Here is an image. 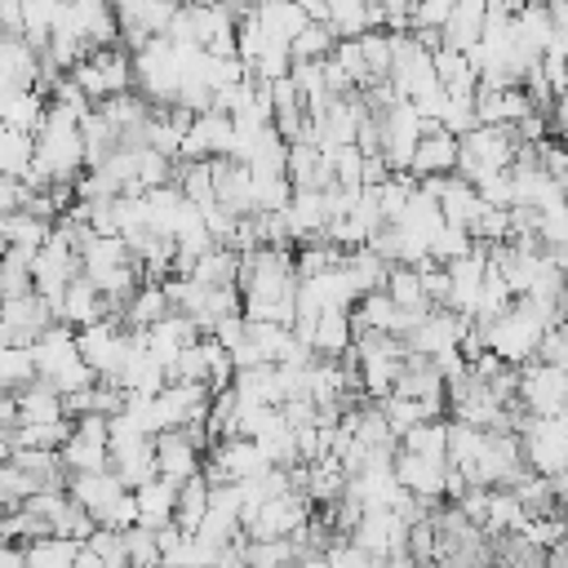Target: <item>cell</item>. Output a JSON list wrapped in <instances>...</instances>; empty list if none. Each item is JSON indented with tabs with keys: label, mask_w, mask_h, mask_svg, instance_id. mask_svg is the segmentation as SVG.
<instances>
[{
	"label": "cell",
	"mask_w": 568,
	"mask_h": 568,
	"mask_svg": "<svg viewBox=\"0 0 568 568\" xmlns=\"http://www.w3.org/2000/svg\"><path fill=\"white\" fill-rule=\"evenodd\" d=\"M519 444H524L528 475L559 479L568 470V413H559V417H524Z\"/></svg>",
	"instance_id": "6da1fadb"
},
{
	"label": "cell",
	"mask_w": 568,
	"mask_h": 568,
	"mask_svg": "<svg viewBox=\"0 0 568 568\" xmlns=\"http://www.w3.org/2000/svg\"><path fill=\"white\" fill-rule=\"evenodd\" d=\"M71 80L84 89V98L98 106L115 93H129L133 89V53L124 44H111V49H93L75 71Z\"/></svg>",
	"instance_id": "7a4b0ae2"
},
{
	"label": "cell",
	"mask_w": 568,
	"mask_h": 568,
	"mask_svg": "<svg viewBox=\"0 0 568 568\" xmlns=\"http://www.w3.org/2000/svg\"><path fill=\"white\" fill-rule=\"evenodd\" d=\"M426 129H430V124H426V120L417 115V106L404 102V98L382 115V160L390 164V173H408V169H413V155H417Z\"/></svg>",
	"instance_id": "3957f363"
},
{
	"label": "cell",
	"mask_w": 568,
	"mask_h": 568,
	"mask_svg": "<svg viewBox=\"0 0 568 568\" xmlns=\"http://www.w3.org/2000/svg\"><path fill=\"white\" fill-rule=\"evenodd\" d=\"M519 408L528 417H559L568 413V373L555 364H524L519 368Z\"/></svg>",
	"instance_id": "277c9868"
},
{
	"label": "cell",
	"mask_w": 568,
	"mask_h": 568,
	"mask_svg": "<svg viewBox=\"0 0 568 568\" xmlns=\"http://www.w3.org/2000/svg\"><path fill=\"white\" fill-rule=\"evenodd\" d=\"M58 457H62V470L67 475H102V470H111V430H106V417H80Z\"/></svg>",
	"instance_id": "5b68a950"
},
{
	"label": "cell",
	"mask_w": 568,
	"mask_h": 568,
	"mask_svg": "<svg viewBox=\"0 0 568 568\" xmlns=\"http://www.w3.org/2000/svg\"><path fill=\"white\" fill-rule=\"evenodd\" d=\"M466 328H470V320L453 315L448 306H435V311H430V315L417 324V333H408V337H404V346H408L413 355L444 359V355H457V351H462Z\"/></svg>",
	"instance_id": "8992f818"
},
{
	"label": "cell",
	"mask_w": 568,
	"mask_h": 568,
	"mask_svg": "<svg viewBox=\"0 0 568 568\" xmlns=\"http://www.w3.org/2000/svg\"><path fill=\"white\" fill-rule=\"evenodd\" d=\"M31 275H36V293H40L49 306H58V302H62V293L71 288V280H80L84 271H80V257H75L58 235H49V244L36 253Z\"/></svg>",
	"instance_id": "52a82bcc"
},
{
	"label": "cell",
	"mask_w": 568,
	"mask_h": 568,
	"mask_svg": "<svg viewBox=\"0 0 568 568\" xmlns=\"http://www.w3.org/2000/svg\"><path fill=\"white\" fill-rule=\"evenodd\" d=\"M351 541L359 550H368L373 559H395V555H408V524L395 515V510H364V519L355 524Z\"/></svg>",
	"instance_id": "ba28073f"
},
{
	"label": "cell",
	"mask_w": 568,
	"mask_h": 568,
	"mask_svg": "<svg viewBox=\"0 0 568 568\" xmlns=\"http://www.w3.org/2000/svg\"><path fill=\"white\" fill-rule=\"evenodd\" d=\"M395 479L408 497H417L422 506L439 510L444 506V488H448V462H426V457H413V453H395Z\"/></svg>",
	"instance_id": "9c48e42d"
},
{
	"label": "cell",
	"mask_w": 568,
	"mask_h": 568,
	"mask_svg": "<svg viewBox=\"0 0 568 568\" xmlns=\"http://www.w3.org/2000/svg\"><path fill=\"white\" fill-rule=\"evenodd\" d=\"M53 324H58V320H53V306H49L40 293L9 297V302H4V333H9L4 346H36Z\"/></svg>",
	"instance_id": "30bf717a"
},
{
	"label": "cell",
	"mask_w": 568,
	"mask_h": 568,
	"mask_svg": "<svg viewBox=\"0 0 568 568\" xmlns=\"http://www.w3.org/2000/svg\"><path fill=\"white\" fill-rule=\"evenodd\" d=\"M235 151V120L222 111H204L195 115L186 142H182V160H222Z\"/></svg>",
	"instance_id": "8fae6325"
},
{
	"label": "cell",
	"mask_w": 568,
	"mask_h": 568,
	"mask_svg": "<svg viewBox=\"0 0 568 568\" xmlns=\"http://www.w3.org/2000/svg\"><path fill=\"white\" fill-rule=\"evenodd\" d=\"M138 342H142V351L151 355V359H160L164 368H173L178 364V355L186 351V346H195L200 342V328L182 315V311H173V315H164L160 324H151L146 333H133Z\"/></svg>",
	"instance_id": "7c38bea8"
},
{
	"label": "cell",
	"mask_w": 568,
	"mask_h": 568,
	"mask_svg": "<svg viewBox=\"0 0 568 568\" xmlns=\"http://www.w3.org/2000/svg\"><path fill=\"white\" fill-rule=\"evenodd\" d=\"M155 475L169 484H186L195 475H204V453L186 439V430H164L155 435Z\"/></svg>",
	"instance_id": "4fadbf2b"
},
{
	"label": "cell",
	"mask_w": 568,
	"mask_h": 568,
	"mask_svg": "<svg viewBox=\"0 0 568 568\" xmlns=\"http://www.w3.org/2000/svg\"><path fill=\"white\" fill-rule=\"evenodd\" d=\"M106 315H115L111 311V302L98 293V284L93 280H71V288L62 293V302L53 306V320L58 324H67L71 333H80V328H89V324H98V320H106Z\"/></svg>",
	"instance_id": "5bb4252c"
},
{
	"label": "cell",
	"mask_w": 568,
	"mask_h": 568,
	"mask_svg": "<svg viewBox=\"0 0 568 568\" xmlns=\"http://www.w3.org/2000/svg\"><path fill=\"white\" fill-rule=\"evenodd\" d=\"M457 160H462V138H453L439 124H430L426 138H422V146H417V155H413V169L408 173L417 182H426V178H453L457 173Z\"/></svg>",
	"instance_id": "9a60e30c"
},
{
	"label": "cell",
	"mask_w": 568,
	"mask_h": 568,
	"mask_svg": "<svg viewBox=\"0 0 568 568\" xmlns=\"http://www.w3.org/2000/svg\"><path fill=\"white\" fill-rule=\"evenodd\" d=\"M124 493H129V488H124L111 470H102V475H71V479H67V497H71L80 510H89L98 524L111 515V506H115Z\"/></svg>",
	"instance_id": "2e32d148"
},
{
	"label": "cell",
	"mask_w": 568,
	"mask_h": 568,
	"mask_svg": "<svg viewBox=\"0 0 568 568\" xmlns=\"http://www.w3.org/2000/svg\"><path fill=\"white\" fill-rule=\"evenodd\" d=\"M31 359H36V377H40V382H53L71 359H80L75 333H71L67 324H53V328L31 346Z\"/></svg>",
	"instance_id": "e0dca14e"
},
{
	"label": "cell",
	"mask_w": 568,
	"mask_h": 568,
	"mask_svg": "<svg viewBox=\"0 0 568 568\" xmlns=\"http://www.w3.org/2000/svg\"><path fill=\"white\" fill-rule=\"evenodd\" d=\"M0 80L13 89H36L40 80V53L22 36H0Z\"/></svg>",
	"instance_id": "ac0fdd59"
},
{
	"label": "cell",
	"mask_w": 568,
	"mask_h": 568,
	"mask_svg": "<svg viewBox=\"0 0 568 568\" xmlns=\"http://www.w3.org/2000/svg\"><path fill=\"white\" fill-rule=\"evenodd\" d=\"M328 27L337 40H359L368 31H382V4L364 0H333L328 4Z\"/></svg>",
	"instance_id": "d6986e66"
},
{
	"label": "cell",
	"mask_w": 568,
	"mask_h": 568,
	"mask_svg": "<svg viewBox=\"0 0 568 568\" xmlns=\"http://www.w3.org/2000/svg\"><path fill=\"white\" fill-rule=\"evenodd\" d=\"M13 399H18V426H49V422H67L62 395H58L49 382H31V386H22Z\"/></svg>",
	"instance_id": "ffe728a7"
},
{
	"label": "cell",
	"mask_w": 568,
	"mask_h": 568,
	"mask_svg": "<svg viewBox=\"0 0 568 568\" xmlns=\"http://www.w3.org/2000/svg\"><path fill=\"white\" fill-rule=\"evenodd\" d=\"M257 22H262V31H266L271 44L288 49L306 31V9L293 4V0H271V4H257Z\"/></svg>",
	"instance_id": "44dd1931"
},
{
	"label": "cell",
	"mask_w": 568,
	"mask_h": 568,
	"mask_svg": "<svg viewBox=\"0 0 568 568\" xmlns=\"http://www.w3.org/2000/svg\"><path fill=\"white\" fill-rule=\"evenodd\" d=\"M355 346V328H351V311H324L315 315V333H311V351L320 359H342Z\"/></svg>",
	"instance_id": "7402d4cb"
},
{
	"label": "cell",
	"mask_w": 568,
	"mask_h": 568,
	"mask_svg": "<svg viewBox=\"0 0 568 568\" xmlns=\"http://www.w3.org/2000/svg\"><path fill=\"white\" fill-rule=\"evenodd\" d=\"M484 18H488V4H479V0L453 4V18L444 27V44L457 49V53H470L484 40Z\"/></svg>",
	"instance_id": "603a6c76"
},
{
	"label": "cell",
	"mask_w": 568,
	"mask_h": 568,
	"mask_svg": "<svg viewBox=\"0 0 568 568\" xmlns=\"http://www.w3.org/2000/svg\"><path fill=\"white\" fill-rule=\"evenodd\" d=\"M44 111H49V98H44L40 89H22V93H13V98L4 102V111H0V129H13V133L36 138L40 124H44Z\"/></svg>",
	"instance_id": "cb8c5ba5"
},
{
	"label": "cell",
	"mask_w": 568,
	"mask_h": 568,
	"mask_svg": "<svg viewBox=\"0 0 568 568\" xmlns=\"http://www.w3.org/2000/svg\"><path fill=\"white\" fill-rule=\"evenodd\" d=\"M186 280L200 284V288H240V253L235 248H209L191 266Z\"/></svg>",
	"instance_id": "d4e9b609"
},
{
	"label": "cell",
	"mask_w": 568,
	"mask_h": 568,
	"mask_svg": "<svg viewBox=\"0 0 568 568\" xmlns=\"http://www.w3.org/2000/svg\"><path fill=\"white\" fill-rule=\"evenodd\" d=\"M138 519H142V528H164V524H173V506H178V484H169V479H151V484H142L138 493Z\"/></svg>",
	"instance_id": "484cf974"
},
{
	"label": "cell",
	"mask_w": 568,
	"mask_h": 568,
	"mask_svg": "<svg viewBox=\"0 0 568 568\" xmlns=\"http://www.w3.org/2000/svg\"><path fill=\"white\" fill-rule=\"evenodd\" d=\"M164 315H173L164 288H160V284H142V288L133 293V302L124 306V328H129V333H146V328L160 324Z\"/></svg>",
	"instance_id": "4316f807"
},
{
	"label": "cell",
	"mask_w": 568,
	"mask_h": 568,
	"mask_svg": "<svg viewBox=\"0 0 568 568\" xmlns=\"http://www.w3.org/2000/svg\"><path fill=\"white\" fill-rule=\"evenodd\" d=\"M209 501H213V484H209L204 475L186 479V484L178 488L173 524H178V528H186V532H200V524H204V515H209Z\"/></svg>",
	"instance_id": "83f0119b"
},
{
	"label": "cell",
	"mask_w": 568,
	"mask_h": 568,
	"mask_svg": "<svg viewBox=\"0 0 568 568\" xmlns=\"http://www.w3.org/2000/svg\"><path fill=\"white\" fill-rule=\"evenodd\" d=\"M293 266H297V280H315L324 271L346 266V253L337 244H328V240H306V244L293 248Z\"/></svg>",
	"instance_id": "f1b7e54d"
},
{
	"label": "cell",
	"mask_w": 568,
	"mask_h": 568,
	"mask_svg": "<svg viewBox=\"0 0 568 568\" xmlns=\"http://www.w3.org/2000/svg\"><path fill=\"white\" fill-rule=\"evenodd\" d=\"M399 448L413 453V457H426V462H448V417L413 426V430L399 439Z\"/></svg>",
	"instance_id": "f546056e"
},
{
	"label": "cell",
	"mask_w": 568,
	"mask_h": 568,
	"mask_svg": "<svg viewBox=\"0 0 568 568\" xmlns=\"http://www.w3.org/2000/svg\"><path fill=\"white\" fill-rule=\"evenodd\" d=\"M386 297L399 306V311H435L422 293V275L417 266H390V280H386Z\"/></svg>",
	"instance_id": "4dcf8cb0"
},
{
	"label": "cell",
	"mask_w": 568,
	"mask_h": 568,
	"mask_svg": "<svg viewBox=\"0 0 568 568\" xmlns=\"http://www.w3.org/2000/svg\"><path fill=\"white\" fill-rule=\"evenodd\" d=\"M31 382H40L36 377V359H31V346H0V390L18 395Z\"/></svg>",
	"instance_id": "1f68e13d"
},
{
	"label": "cell",
	"mask_w": 568,
	"mask_h": 568,
	"mask_svg": "<svg viewBox=\"0 0 568 568\" xmlns=\"http://www.w3.org/2000/svg\"><path fill=\"white\" fill-rule=\"evenodd\" d=\"M333 49H337L333 27H324V22H306V31L288 44V58H293V62H328Z\"/></svg>",
	"instance_id": "d6a6232c"
},
{
	"label": "cell",
	"mask_w": 568,
	"mask_h": 568,
	"mask_svg": "<svg viewBox=\"0 0 568 568\" xmlns=\"http://www.w3.org/2000/svg\"><path fill=\"white\" fill-rule=\"evenodd\" d=\"M22 550H27V568H75V555H80V546L67 537H40Z\"/></svg>",
	"instance_id": "836d02e7"
},
{
	"label": "cell",
	"mask_w": 568,
	"mask_h": 568,
	"mask_svg": "<svg viewBox=\"0 0 568 568\" xmlns=\"http://www.w3.org/2000/svg\"><path fill=\"white\" fill-rule=\"evenodd\" d=\"M475 248V240H470V231H457V226H448L444 222V231L430 240V257L439 262V266H453L457 257H466Z\"/></svg>",
	"instance_id": "e575fe53"
},
{
	"label": "cell",
	"mask_w": 568,
	"mask_h": 568,
	"mask_svg": "<svg viewBox=\"0 0 568 568\" xmlns=\"http://www.w3.org/2000/svg\"><path fill=\"white\" fill-rule=\"evenodd\" d=\"M328 160H333V178H337V186H351V191H359L364 182V151L359 146H337V151H328Z\"/></svg>",
	"instance_id": "d590c367"
},
{
	"label": "cell",
	"mask_w": 568,
	"mask_h": 568,
	"mask_svg": "<svg viewBox=\"0 0 568 568\" xmlns=\"http://www.w3.org/2000/svg\"><path fill=\"white\" fill-rule=\"evenodd\" d=\"M324 568H382V559H373L368 550H359L355 541H333L324 550Z\"/></svg>",
	"instance_id": "8d00e7d4"
},
{
	"label": "cell",
	"mask_w": 568,
	"mask_h": 568,
	"mask_svg": "<svg viewBox=\"0 0 568 568\" xmlns=\"http://www.w3.org/2000/svg\"><path fill=\"white\" fill-rule=\"evenodd\" d=\"M448 18H453V4L448 0H426V4H413V27L408 31H439L444 36Z\"/></svg>",
	"instance_id": "74e56055"
},
{
	"label": "cell",
	"mask_w": 568,
	"mask_h": 568,
	"mask_svg": "<svg viewBox=\"0 0 568 568\" xmlns=\"http://www.w3.org/2000/svg\"><path fill=\"white\" fill-rule=\"evenodd\" d=\"M84 546H89V550H93L98 559H106V564H111V559H124V532L98 528V532H93V537H89Z\"/></svg>",
	"instance_id": "f35d334b"
},
{
	"label": "cell",
	"mask_w": 568,
	"mask_h": 568,
	"mask_svg": "<svg viewBox=\"0 0 568 568\" xmlns=\"http://www.w3.org/2000/svg\"><path fill=\"white\" fill-rule=\"evenodd\" d=\"M541 75H546V84H550V93L555 98H564L568 93V58H559V53H541Z\"/></svg>",
	"instance_id": "ab89813d"
},
{
	"label": "cell",
	"mask_w": 568,
	"mask_h": 568,
	"mask_svg": "<svg viewBox=\"0 0 568 568\" xmlns=\"http://www.w3.org/2000/svg\"><path fill=\"white\" fill-rule=\"evenodd\" d=\"M0 36H22V4L0 0Z\"/></svg>",
	"instance_id": "60d3db41"
},
{
	"label": "cell",
	"mask_w": 568,
	"mask_h": 568,
	"mask_svg": "<svg viewBox=\"0 0 568 568\" xmlns=\"http://www.w3.org/2000/svg\"><path fill=\"white\" fill-rule=\"evenodd\" d=\"M386 178H390V164H386L382 155H364V178H359V182H364V186H382Z\"/></svg>",
	"instance_id": "b9f144b4"
},
{
	"label": "cell",
	"mask_w": 568,
	"mask_h": 568,
	"mask_svg": "<svg viewBox=\"0 0 568 568\" xmlns=\"http://www.w3.org/2000/svg\"><path fill=\"white\" fill-rule=\"evenodd\" d=\"M244 541H248V537H240V541H235L231 550H222L213 568H248V564H244Z\"/></svg>",
	"instance_id": "7bdbcfd3"
},
{
	"label": "cell",
	"mask_w": 568,
	"mask_h": 568,
	"mask_svg": "<svg viewBox=\"0 0 568 568\" xmlns=\"http://www.w3.org/2000/svg\"><path fill=\"white\" fill-rule=\"evenodd\" d=\"M75 568H106V559H98L89 546H80V555H75Z\"/></svg>",
	"instance_id": "ee69618b"
},
{
	"label": "cell",
	"mask_w": 568,
	"mask_h": 568,
	"mask_svg": "<svg viewBox=\"0 0 568 568\" xmlns=\"http://www.w3.org/2000/svg\"><path fill=\"white\" fill-rule=\"evenodd\" d=\"M9 342V333H4V297H0V346Z\"/></svg>",
	"instance_id": "f6af8a7d"
}]
</instances>
